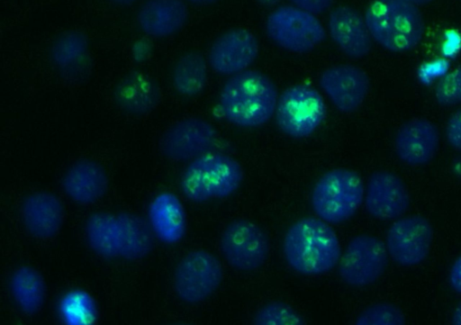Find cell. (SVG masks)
<instances>
[{
	"label": "cell",
	"instance_id": "cell-1",
	"mask_svg": "<svg viewBox=\"0 0 461 325\" xmlns=\"http://www.w3.org/2000/svg\"><path fill=\"white\" fill-rule=\"evenodd\" d=\"M275 83L264 73L246 69L231 76L219 95L224 118L241 128H258L275 114L278 100Z\"/></svg>",
	"mask_w": 461,
	"mask_h": 325
},
{
	"label": "cell",
	"instance_id": "cell-2",
	"mask_svg": "<svg viewBox=\"0 0 461 325\" xmlns=\"http://www.w3.org/2000/svg\"><path fill=\"white\" fill-rule=\"evenodd\" d=\"M283 254L289 266L305 275H318L338 265L339 240L328 222L319 217H304L294 222L283 241Z\"/></svg>",
	"mask_w": 461,
	"mask_h": 325
},
{
	"label": "cell",
	"instance_id": "cell-3",
	"mask_svg": "<svg viewBox=\"0 0 461 325\" xmlns=\"http://www.w3.org/2000/svg\"><path fill=\"white\" fill-rule=\"evenodd\" d=\"M364 17L372 39L390 52L414 49L425 32L422 14L407 0H373Z\"/></svg>",
	"mask_w": 461,
	"mask_h": 325
},
{
	"label": "cell",
	"instance_id": "cell-4",
	"mask_svg": "<svg viewBox=\"0 0 461 325\" xmlns=\"http://www.w3.org/2000/svg\"><path fill=\"white\" fill-rule=\"evenodd\" d=\"M243 176V169L235 158L211 151L190 161L181 176L180 188L194 203L223 199L240 188Z\"/></svg>",
	"mask_w": 461,
	"mask_h": 325
},
{
	"label": "cell",
	"instance_id": "cell-5",
	"mask_svg": "<svg viewBox=\"0 0 461 325\" xmlns=\"http://www.w3.org/2000/svg\"><path fill=\"white\" fill-rule=\"evenodd\" d=\"M364 196V183L357 172L335 168L317 180L311 193V204L320 219L339 224L354 216Z\"/></svg>",
	"mask_w": 461,
	"mask_h": 325
},
{
	"label": "cell",
	"instance_id": "cell-6",
	"mask_svg": "<svg viewBox=\"0 0 461 325\" xmlns=\"http://www.w3.org/2000/svg\"><path fill=\"white\" fill-rule=\"evenodd\" d=\"M265 28L273 42L293 53H307L326 37L325 28L316 14L294 5L274 9L266 20Z\"/></svg>",
	"mask_w": 461,
	"mask_h": 325
},
{
	"label": "cell",
	"instance_id": "cell-7",
	"mask_svg": "<svg viewBox=\"0 0 461 325\" xmlns=\"http://www.w3.org/2000/svg\"><path fill=\"white\" fill-rule=\"evenodd\" d=\"M276 122L285 135L303 139L312 135L326 116V105L321 94L307 85H294L278 97Z\"/></svg>",
	"mask_w": 461,
	"mask_h": 325
},
{
	"label": "cell",
	"instance_id": "cell-8",
	"mask_svg": "<svg viewBox=\"0 0 461 325\" xmlns=\"http://www.w3.org/2000/svg\"><path fill=\"white\" fill-rule=\"evenodd\" d=\"M223 270L220 260L204 249L186 253L176 265L174 289L184 302L194 304L210 297L220 286Z\"/></svg>",
	"mask_w": 461,
	"mask_h": 325
},
{
	"label": "cell",
	"instance_id": "cell-9",
	"mask_svg": "<svg viewBox=\"0 0 461 325\" xmlns=\"http://www.w3.org/2000/svg\"><path fill=\"white\" fill-rule=\"evenodd\" d=\"M388 252L379 238L360 234L348 243L339 260V275L353 287H364L380 278L388 264Z\"/></svg>",
	"mask_w": 461,
	"mask_h": 325
},
{
	"label": "cell",
	"instance_id": "cell-10",
	"mask_svg": "<svg viewBox=\"0 0 461 325\" xmlns=\"http://www.w3.org/2000/svg\"><path fill=\"white\" fill-rule=\"evenodd\" d=\"M220 249L231 267L250 272L265 263L270 244L266 232L258 225L239 219L230 221L222 230Z\"/></svg>",
	"mask_w": 461,
	"mask_h": 325
},
{
	"label": "cell",
	"instance_id": "cell-11",
	"mask_svg": "<svg viewBox=\"0 0 461 325\" xmlns=\"http://www.w3.org/2000/svg\"><path fill=\"white\" fill-rule=\"evenodd\" d=\"M433 239V228L419 214L398 218L388 229L385 247L390 257L402 266H414L428 257Z\"/></svg>",
	"mask_w": 461,
	"mask_h": 325
},
{
	"label": "cell",
	"instance_id": "cell-12",
	"mask_svg": "<svg viewBox=\"0 0 461 325\" xmlns=\"http://www.w3.org/2000/svg\"><path fill=\"white\" fill-rule=\"evenodd\" d=\"M216 138V130L208 121L187 117L176 122L165 131L159 149L163 156L170 160L191 161L211 152Z\"/></svg>",
	"mask_w": 461,
	"mask_h": 325
},
{
	"label": "cell",
	"instance_id": "cell-13",
	"mask_svg": "<svg viewBox=\"0 0 461 325\" xmlns=\"http://www.w3.org/2000/svg\"><path fill=\"white\" fill-rule=\"evenodd\" d=\"M258 51V41L250 31L234 28L213 41L207 60L216 73L231 77L248 69L256 60Z\"/></svg>",
	"mask_w": 461,
	"mask_h": 325
},
{
	"label": "cell",
	"instance_id": "cell-14",
	"mask_svg": "<svg viewBox=\"0 0 461 325\" xmlns=\"http://www.w3.org/2000/svg\"><path fill=\"white\" fill-rule=\"evenodd\" d=\"M319 86L339 112L349 113L366 100L370 79L359 67L340 64L326 68L320 76Z\"/></svg>",
	"mask_w": 461,
	"mask_h": 325
},
{
	"label": "cell",
	"instance_id": "cell-15",
	"mask_svg": "<svg viewBox=\"0 0 461 325\" xmlns=\"http://www.w3.org/2000/svg\"><path fill=\"white\" fill-rule=\"evenodd\" d=\"M367 213L377 220H395L410 207L411 196L403 180L396 174L379 170L367 180L364 196Z\"/></svg>",
	"mask_w": 461,
	"mask_h": 325
},
{
	"label": "cell",
	"instance_id": "cell-16",
	"mask_svg": "<svg viewBox=\"0 0 461 325\" xmlns=\"http://www.w3.org/2000/svg\"><path fill=\"white\" fill-rule=\"evenodd\" d=\"M394 151L401 162L410 167L429 164L439 147V131L429 120L415 117L403 122L394 137Z\"/></svg>",
	"mask_w": 461,
	"mask_h": 325
},
{
	"label": "cell",
	"instance_id": "cell-17",
	"mask_svg": "<svg viewBox=\"0 0 461 325\" xmlns=\"http://www.w3.org/2000/svg\"><path fill=\"white\" fill-rule=\"evenodd\" d=\"M329 34L336 46L348 58L362 59L372 49V37L365 17L354 7L333 8L327 21Z\"/></svg>",
	"mask_w": 461,
	"mask_h": 325
},
{
	"label": "cell",
	"instance_id": "cell-18",
	"mask_svg": "<svg viewBox=\"0 0 461 325\" xmlns=\"http://www.w3.org/2000/svg\"><path fill=\"white\" fill-rule=\"evenodd\" d=\"M49 59L63 79L77 83L84 81L91 70L87 36L77 30L60 33L50 46Z\"/></svg>",
	"mask_w": 461,
	"mask_h": 325
},
{
	"label": "cell",
	"instance_id": "cell-19",
	"mask_svg": "<svg viewBox=\"0 0 461 325\" xmlns=\"http://www.w3.org/2000/svg\"><path fill=\"white\" fill-rule=\"evenodd\" d=\"M21 220L28 233L38 239L55 237L64 221V206L52 193L39 191L27 195L20 209Z\"/></svg>",
	"mask_w": 461,
	"mask_h": 325
},
{
	"label": "cell",
	"instance_id": "cell-20",
	"mask_svg": "<svg viewBox=\"0 0 461 325\" xmlns=\"http://www.w3.org/2000/svg\"><path fill=\"white\" fill-rule=\"evenodd\" d=\"M113 99L123 113L143 116L153 112L161 100V90L157 81L140 70H132L114 86Z\"/></svg>",
	"mask_w": 461,
	"mask_h": 325
},
{
	"label": "cell",
	"instance_id": "cell-21",
	"mask_svg": "<svg viewBox=\"0 0 461 325\" xmlns=\"http://www.w3.org/2000/svg\"><path fill=\"white\" fill-rule=\"evenodd\" d=\"M108 185V176L103 166L89 158L74 162L61 179V186L66 195L81 205L99 201L105 194Z\"/></svg>",
	"mask_w": 461,
	"mask_h": 325
},
{
	"label": "cell",
	"instance_id": "cell-22",
	"mask_svg": "<svg viewBox=\"0 0 461 325\" xmlns=\"http://www.w3.org/2000/svg\"><path fill=\"white\" fill-rule=\"evenodd\" d=\"M187 20L188 8L184 0H146L136 14L140 31L154 39L175 35Z\"/></svg>",
	"mask_w": 461,
	"mask_h": 325
},
{
	"label": "cell",
	"instance_id": "cell-23",
	"mask_svg": "<svg viewBox=\"0 0 461 325\" xmlns=\"http://www.w3.org/2000/svg\"><path fill=\"white\" fill-rule=\"evenodd\" d=\"M148 221L157 239L174 245L186 231V214L181 200L171 192L158 194L148 207Z\"/></svg>",
	"mask_w": 461,
	"mask_h": 325
},
{
	"label": "cell",
	"instance_id": "cell-24",
	"mask_svg": "<svg viewBox=\"0 0 461 325\" xmlns=\"http://www.w3.org/2000/svg\"><path fill=\"white\" fill-rule=\"evenodd\" d=\"M9 289L18 309L27 315L37 313L46 298V284L41 274L29 266L16 268L10 276Z\"/></svg>",
	"mask_w": 461,
	"mask_h": 325
},
{
	"label": "cell",
	"instance_id": "cell-25",
	"mask_svg": "<svg viewBox=\"0 0 461 325\" xmlns=\"http://www.w3.org/2000/svg\"><path fill=\"white\" fill-rule=\"evenodd\" d=\"M117 217L120 226V257L130 261L147 257L153 248L155 238L149 221L131 212H122Z\"/></svg>",
	"mask_w": 461,
	"mask_h": 325
},
{
	"label": "cell",
	"instance_id": "cell-26",
	"mask_svg": "<svg viewBox=\"0 0 461 325\" xmlns=\"http://www.w3.org/2000/svg\"><path fill=\"white\" fill-rule=\"evenodd\" d=\"M208 68L205 58L198 51L182 54L175 62L171 82L175 91L185 97L201 94L206 86Z\"/></svg>",
	"mask_w": 461,
	"mask_h": 325
},
{
	"label": "cell",
	"instance_id": "cell-27",
	"mask_svg": "<svg viewBox=\"0 0 461 325\" xmlns=\"http://www.w3.org/2000/svg\"><path fill=\"white\" fill-rule=\"evenodd\" d=\"M86 241L91 249L104 258L120 256V226L117 215L108 212L92 213L85 225Z\"/></svg>",
	"mask_w": 461,
	"mask_h": 325
},
{
	"label": "cell",
	"instance_id": "cell-28",
	"mask_svg": "<svg viewBox=\"0 0 461 325\" xmlns=\"http://www.w3.org/2000/svg\"><path fill=\"white\" fill-rule=\"evenodd\" d=\"M58 312L68 325H89L98 317V308L92 295L83 289L66 292L59 301Z\"/></svg>",
	"mask_w": 461,
	"mask_h": 325
},
{
	"label": "cell",
	"instance_id": "cell-29",
	"mask_svg": "<svg viewBox=\"0 0 461 325\" xmlns=\"http://www.w3.org/2000/svg\"><path fill=\"white\" fill-rule=\"evenodd\" d=\"M256 325H302L304 319L289 304L275 301L264 304L253 317Z\"/></svg>",
	"mask_w": 461,
	"mask_h": 325
},
{
	"label": "cell",
	"instance_id": "cell-30",
	"mask_svg": "<svg viewBox=\"0 0 461 325\" xmlns=\"http://www.w3.org/2000/svg\"><path fill=\"white\" fill-rule=\"evenodd\" d=\"M402 311L391 302H376L363 310L357 317V325H402L405 323Z\"/></svg>",
	"mask_w": 461,
	"mask_h": 325
},
{
	"label": "cell",
	"instance_id": "cell-31",
	"mask_svg": "<svg viewBox=\"0 0 461 325\" xmlns=\"http://www.w3.org/2000/svg\"><path fill=\"white\" fill-rule=\"evenodd\" d=\"M434 95L439 105L450 107L461 104V65L437 83Z\"/></svg>",
	"mask_w": 461,
	"mask_h": 325
},
{
	"label": "cell",
	"instance_id": "cell-32",
	"mask_svg": "<svg viewBox=\"0 0 461 325\" xmlns=\"http://www.w3.org/2000/svg\"><path fill=\"white\" fill-rule=\"evenodd\" d=\"M445 136L449 146L461 152V108L454 112L447 119Z\"/></svg>",
	"mask_w": 461,
	"mask_h": 325
},
{
	"label": "cell",
	"instance_id": "cell-33",
	"mask_svg": "<svg viewBox=\"0 0 461 325\" xmlns=\"http://www.w3.org/2000/svg\"><path fill=\"white\" fill-rule=\"evenodd\" d=\"M294 5L308 11L313 14H320L328 11L334 0H290Z\"/></svg>",
	"mask_w": 461,
	"mask_h": 325
},
{
	"label": "cell",
	"instance_id": "cell-34",
	"mask_svg": "<svg viewBox=\"0 0 461 325\" xmlns=\"http://www.w3.org/2000/svg\"><path fill=\"white\" fill-rule=\"evenodd\" d=\"M448 281L451 288L461 294V255L454 260L450 267Z\"/></svg>",
	"mask_w": 461,
	"mask_h": 325
},
{
	"label": "cell",
	"instance_id": "cell-35",
	"mask_svg": "<svg viewBox=\"0 0 461 325\" xmlns=\"http://www.w3.org/2000/svg\"><path fill=\"white\" fill-rule=\"evenodd\" d=\"M150 51L149 43L146 41H138L132 49V54L136 61H143L147 59Z\"/></svg>",
	"mask_w": 461,
	"mask_h": 325
},
{
	"label": "cell",
	"instance_id": "cell-36",
	"mask_svg": "<svg viewBox=\"0 0 461 325\" xmlns=\"http://www.w3.org/2000/svg\"><path fill=\"white\" fill-rule=\"evenodd\" d=\"M451 321L453 324L461 325V302L456 307Z\"/></svg>",
	"mask_w": 461,
	"mask_h": 325
},
{
	"label": "cell",
	"instance_id": "cell-37",
	"mask_svg": "<svg viewBox=\"0 0 461 325\" xmlns=\"http://www.w3.org/2000/svg\"><path fill=\"white\" fill-rule=\"evenodd\" d=\"M452 171L458 178L461 179V156L453 161Z\"/></svg>",
	"mask_w": 461,
	"mask_h": 325
},
{
	"label": "cell",
	"instance_id": "cell-38",
	"mask_svg": "<svg viewBox=\"0 0 461 325\" xmlns=\"http://www.w3.org/2000/svg\"><path fill=\"white\" fill-rule=\"evenodd\" d=\"M196 6H207L217 3L219 0H185Z\"/></svg>",
	"mask_w": 461,
	"mask_h": 325
},
{
	"label": "cell",
	"instance_id": "cell-39",
	"mask_svg": "<svg viewBox=\"0 0 461 325\" xmlns=\"http://www.w3.org/2000/svg\"><path fill=\"white\" fill-rule=\"evenodd\" d=\"M112 5L120 6V7H126L130 6L133 4H135L138 0H108Z\"/></svg>",
	"mask_w": 461,
	"mask_h": 325
},
{
	"label": "cell",
	"instance_id": "cell-40",
	"mask_svg": "<svg viewBox=\"0 0 461 325\" xmlns=\"http://www.w3.org/2000/svg\"><path fill=\"white\" fill-rule=\"evenodd\" d=\"M258 4L266 7L275 6L280 0H257Z\"/></svg>",
	"mask_w": 461,
	"mask_h": 325
},
{
	"label": "cell",
	"instance_id": "cell-41",
	"mask_svg": "<svg viewBox=\"0 0 461 325\" xmlns=\"http://www.w3.org/2000/svg\"><path fill=\"white\" fill-rule=\"evenodd\" d=\"M407 1L415 5L416 6H420V5H428L431 2H433L434 0H407Z\"/></svg>",
	"mask_w": 461,
	"mask_h": 325
}]
</instances>
